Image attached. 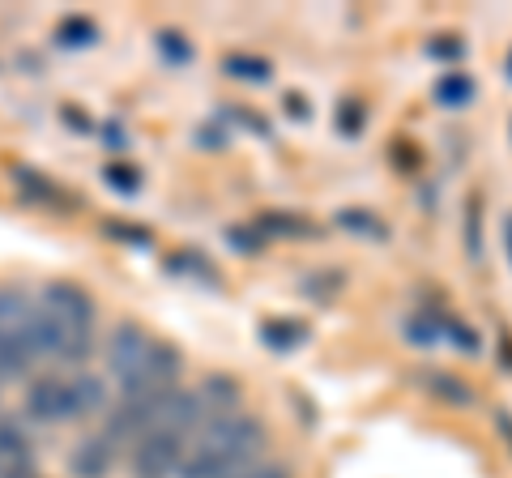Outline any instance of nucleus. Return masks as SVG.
I'll use <instances>...</instances> for the list:
<instances>
[{
  "label": "nucleus",
  "mask_w": 512,
  "mask_h": 478,
  "mask_svg": "<svg viewBox=\"0 0 512 478\" xmlns=\"http://www.w3.org/2000/svg\"><path fill=\"white\" fill-rule=\"evenodd\" d=\"M154 338L146 329H141L137 321H120L116 329H111V342H107V372L124 385H133V380L146 372V363L154 359Z\"/></svg>",
  "instance_id": "nucleus-4"
},
{
  "label": "nucleus",
  "mask_w": 512,
  "mask_h": 478,
  "mask_svg": "<svg viewBox=\"0 0 512 478\" xmlns=\"http://www.w3.org/2000/svg\"><path fill=\"white\" fill-rule=\"evenodd\" d=\"M222 69H227L231 77H239V82H269V60L248 56V52L222 56Z\"/></svg>",
  "instance_id": "nucleus-7"
},
{
  "label": "nucleus",
  "mask_w": 512,
  "mask_h": 478,
  "mask_svg": "<svg viewBox=\"0 0 512 478\" xmlns=\"http://www.w3.org/2000/svg\"><path fill=\"white\" fill-rule=\"evenodd\" d=\"M111 466V440L107 436H94V440H82L69 457V470L73 478H103Z\"/></svg>",
  "instance_id": "nucleus-6"
},
{
  "label": "nucleus",
  "mask_w": 512,
  "mask_h": 478,
  "mask_svg": "<svg viewBox=\"0 0 512 478\" xmlns=\"http://www.w3.org/2000/svg\"><path fill=\"white\" fill-rule=\"evenodd\" d=\"M103 231H107V235H116V239H133L137 248H146V244H150V231H146V227H133V222H107Z\"/></svg>",
  "instance_id": "nucleus-11"
},
{
  "label": "nucleus",
  "mask_w": 512,
  "mask_h": 478,
  "mask_svg": "<svg viewBox=\"0 0 512 478\" xmlns=\"http://www.w3.org/2000/svg\"><path fill=\"white\" fill-rule=\"evenodd\" d=\"M303 333H308V329L291 325V321H265V325H261V338L274 346V350H291V346L303 338Z\"/></svg>",
  "instance_id": "nucleus-9"
},
{
  "label": "nucleus",
  "mask_w": 512,
  "mask_h": 478,
  "mask_svg": "<svg viewBox=\"0 0 512 478\" xmlns=\"http://www.w3.org/2000/svg\"><path fill=\"white\" fill-rule=\"evenodd\" d=\"M90 321H94V304L82 286L52 282L43 291V308H39L43 355L60 363H82L90 355Z\"/></svg>",
  "instance_id": "nucleus-2"
},
{
  "label": "nucleus",
  "mask_w": 512,
  "mask_h": 478,
  "mask_svg": "<svg viewBox=\"0 0 512 478\" xmlns=\"http://www.w3.org/2000/svg\"><path fill=\"white\" fill-rule=\"evenodd\" d=\"M94 35H99V30H94V22H90V18H77V13L56 26V43H60V47H90Z\"/></svg>",
  "instance_id": "nucleus-8"
},
{
  "label": "nucleus",
  "mask_w": 512,
  "mask_h": 478,
  "mask_svg": "<svg viewBox=\"0 0 512 478\" xmlns=\"http://www.w3.org/2000/svg\"><path fill=\"white\" fill-rule=\"evenodd\" d=\"M180 461H184V440L154 432V436H146V440L137 444L133 474L137 478H167L171 470H180Z\"/></svg>",
  "instance_id": "nucleus-5"
},
{
  "label": "nucleus",
  "mask_w": 512,
  "mask_h": 478,
  "mask_svg": "<svg viewBox=\"0 0 512 478\" xmlns=\"http://www.w3.org/2000/svg\"><path fill=\"white\" fill-rule=\"evenodd\" d=\"M265 444V427L248 414H218L201 427V436L184 449L180 478H235L252 470V457Z\"/></svg>",
  "instance_id": "nucleus-1"
},
{
  "label": "nucleus",
  "mask_w": 512,
  "mask_h": 478,
  "mask_svg": "<svg viewBox=\"0 0 512 478\" xmlns=\"http://www.w3.org/2000/svg\"><path fill=\"white\" fill-rule=\"evenodd\" d=\"M158 47H163L167 60H192V47L184 43V35H175V30H163V35H158Z\"/></svg>",
  "instance_id": "nucleus-10"
},
{
  "label": "nucleus",
  "mask_w": 512,
  "mask_h": 478,
  "mask_svg": "<svg viewBox=\"0 0 512 478\" xmlns=\"http://www.w3.org/2000/svg\"><path fill=\"white\" fill-rule=\"evenodd\" d=\"M107 146H124V133H116V124H107Z\"/></svg>",
  "instance_id": "nucleus-14"
},
{
  "label": "nucleus",
  "mask_w": 512,
  "mask_h": 478,
  "mask_svg": "<svg viewBox=\"0 0 512 478\" xmlns=\"http://www.w3.org/2000/svg\"><path fill=\"white\" fill-rule=\"evenodd\" d=\"M103 175H107V184H111V188H120V193H137V184H141L133 167H107Z\"/></svg>",
  "instance_id": "nucleus-12"
},
{
  "label": "nucleus",
  "mask_w": 512,
  "mask_h": 478,
  "mask_svg": "<svg viewBox=\"0 0 512 478\" xmlns=\"http://www.w3.org/2000/svg\"><path fill=\"white\" fill-rule=\"evenodd\" d=\"M103 406V380L99 376H39L35 385L26 389V414H35L39 423H69L94 414Z\"/></svg>",
  "instance_id": "nucleus-3"
},
{
  "label": "nucleus",
  "mask_w": 512,
  "mask_h": 478,
  "mask_svg": "<svg viewBox=\"0 0 512 478\" xmlns=\"http://www.w3.org/2000/svg\"><path fill=\"white\" fill-rule=\"evenodd\" d=\"M235 478H291V474H286V466H252V470L235 474Z\"/></svg>",
  "instance_id": "nucleus-13"
}]
</instances>
